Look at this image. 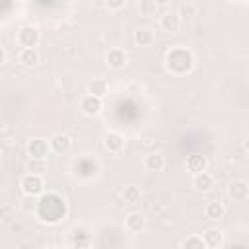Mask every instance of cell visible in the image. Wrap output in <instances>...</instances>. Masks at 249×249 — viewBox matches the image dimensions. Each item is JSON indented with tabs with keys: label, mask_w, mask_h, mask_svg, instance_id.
Here are the masks:
<instances>
[{
	"label": "cell",
	"mask_w": 249,
	"mask_h": 249,
	"mask_svg": "<svg viewBox=\"0 0 249 249\" xmlns=\"http://www.w3.org/2000/svg\"><path fill=\"white\" fill-rule=\"evenodd\" d=\"M35 214L41 222H49V224H56L64 218L66 214V204L64 198L58 193H47L45 191L37 196V208Z\"/></svg>",
	"instance_id": "6da1fadb"
},
{
	"label": "cell",
	"mask_w": 249,
	"mask_h": 249,
	"mask_svg": "<svg viewBox=\"0 0 249 249\" xmlns=\"http://www.w3.org/2000/svg\"><path fill=\"white\" fill-rule=\"evenodd\" d=\"M165 70L173 76H185L195 68V54L191 49L177 45L165 53Z\"/></svg>",
	"instance_id": "7a4b0ae2"
},
{
	"label": "cell",
	"mask_w": 249,
	"mask_h": 249,
	"mask_svg": "<svg viewBox=\"0 0 249 249\" xmlns=\"http://www.w3.org/2000/svg\"><path fill=\"white\" fill-rule=\"evenodd\" d=\"M19 191L23 196H39L43 191H45V181H43V175L39 173H25L19 181Z\"/></svg>",
	"instance_id": "3957f363"
},
{
	"label": "cell",
	"mask_w": 249,
	"mask_h": 249,
	"mask_svg": "<svg viewBox=\"0 0 249 249\" xmlns=\"http://www.w3.org/2000/svg\"><path fill=\"white\" fill-rule=\"evenodd\" d=\"M16 41L21 49H29V47H37L41 41V31L35 25H23L18 29L16 33Z\"/></svg>",
	"instance_id": "277c9868"
},
{
	"label": "cell",
	"mask_w": 249,
	"mask_h": 249,
	"mask_svg": "<svg viewBox=\"0 0 249 249\" xmlns=\"http://www.w3.org/2000/svg\"><path fill=\"white\" fill-rule=\"evenodd\" d=\"M124 146H126V138H124V134H121L119 130H109V132L103 136V148H105L109 154H113V156L121 154V152L124 150Z\"/></svg>",
	"instance_id": "5b68a950"
},
{
	"label": "cell",
	"mask_w": 249,
	"mask_h": 249,
	"mask_svg": "<svg viewBox=\"0 0 249 249\" xmlns=\"http://www.w3.org/2000/svg\"><path fill=\"white\" fill-rule=\"evenodd\" d=\"M103 109V99L101 97H95L91 93H86L82 99H80V111L86 115V117H97Z\"/></svg>",
	"instance_id": "8992f818"
},
{
	"label": "cell",
	"mask_w": 249,
	"mask_h": 249,
	"mask_svg": "<svg viewBox=\"0 0 249 249\" xmlns=\"http://www.w3.org/2000/svg\"><path fill=\"white\" fill-rule=\"evenodd\" d=\"M49 154H51L49 140H45V138H31L27 142V156L31 160H47Z\"/></svg>",
	"instance_id": "52a82bcc"
},
{
	"label": "cell",
	"mask_w": 249,
	"mask_h": 249,
	"mask_svg": "<svg viewBox=\"0 0 249 249\" xmlns=\"http://www.w3.org/2000/svg\"><path fill=\"white\" fill-rule=\"evenodd\" d=\"M228 196L233 202H245L249 198V185H247V181H243V179L231 181L230 187H228Z\"/></svg>",
	"instance_id": "ba28073f"
},
{
	"label": "cell",
	"mask_w": 249,
	"mask_h": 249,
	"mask_svg": "<svg viewBox=\"0 0 249 249\" xmlns=\"http://www.w3.org/2000/svg\"><path fill=\"white\" fill-rule=\"evenodd\" d=\"M105 62H107L109 68H113V70H121V68L126 66V53H124L121 47H113V49L107 51V54H105Z\"/></svg>",
	"instance_id": "9c48e42d"
},
{
	"label": "cell",
	"mask_w": 249,
	"mask_h": 249,
	"mask_svg": "<svg viewBox=\"0 0 249 249\" xmlns=\"http://www.w3.org/2000/svg\"><path fill=\"white\" fill-rule=\"evenodd\" d=\"M49 148H51V152L60 154V156H62V154H68L70 148H72V138H70L68 134L58 132V134L51 136V140H49Z\"/></svg>",
	"instance_id": "30bf717a"
},
{
	"label": "cell",
	"mask_w": 249,
	"mask_h": 249,
	"mask_svg": "<svg viewBox=\"0 0 249 249\" xmlns=\"http://www.w3.org/2000/svg\"><path fill=\"white\" fill-rule=\"evenodd\" d=\"M200 237H202V241H204V247H210V249H220V247H224V243H226L224 231L218 230V228H208Z\"/></svg>",
	"instance_id": "8fae6325"
},
{
	"label": "cell",
	"mask_w": 249,
	"mask_h": 249,
	"mask_svg": "<svg viewBox=\"0 0 249 249\" xmlns=\"http://www.w3.org/2000/svg\"><path fill=\"white\" fill-rule=\"evenodd\" d=\"M89 241H91V235L86 226H74L70 230V245L72 247H88Z\"/></svg>",
	"instance_id": "7c38bea8"
},
{
	"label": "cell",
	"mask_w": 249,
	"mask_h": 249,
	"mask_svg": "<svg viewBox=\"0 0 249 249\" xmlns=\"http://www.w3.org/2000/svg\"><path fill=\"white\" fill-rule=\"evenodd\" d=\"M146 228V218L142 212H128L124 218V230L130 233H140Z\"/></svg>",
	"instance_id": "4fadbf2b"
},
{
	"label": "cell",
	"mask_w": 249,
	"mask_h": 249,
	"mask_svg": "<svg viewBox=\"0 0 249 249\" xmlns=\"http://www.w3.org/2000/svg\"><path fill=\"white\" fill-rule=\"evenodd\" d=\"M18 60H19V64H21V66H25V68H33V66H37V64H39L41 54H39L37 47L21 49V51H19V54H18Z\"/></svg>",
	"instance_id": "5bb4252c"
},
{
	"label": "cell",
	"mask_w": 249,
	"mask_h": 249,
	"mask_svg": "<svg viewBox=\"0 0 249 249\" xmlns=\"http://www.w3.org/2000/svg\"><path fill=\"white\" fill-rule=\"evenodd\" d=\"M193 187L198 191V193H208L212 187H214V177L204 169L200 173H195L193 175Z\"/></svg>",
	"instance_id": "9a60e30c"
},
{
	"label": "cell",
	"mask_w": 249,
	"mask_h": 249,
	"mask_svg": "<svg viewBox=\"0 0 249 249\" xmlns=\"http://www.w3.org/2000/svg\"><path fill=\"white\" fill-rule=\"evenodd\" d=\"M160 27L165 31V33H177L179 27H181V18L173 12H167L160 18Z\"/></svg>",
	"instance_id": "2e32d148"
},
{
	"label": "cell",
	"mask_w": 249,
	"mask_h": 249,
	"mask_svg": "<svg viewBox=\"0 0 249 249\" xmlns=\"http://www.w3.org/2000/svg\"><path fill=\"white\" fill-rule=\"evenodd\" d=\"M224 214H226L224 202H220V200H210V202H206V206H204V216H206L208 220L218 222V220L224 218Z\"/></svg>",
	"instance_id": "e0dca14e"
},
{
	"label": "cell",
	"mask_w": 249,
	"mask_h": 249,
	"mask_svg": "<svg viewBox=\"0 0 249 249\" xmlns=\"http://www.w3.org/2000/svg\"><path fill=\"white\" fill-rule=\"evenodd\" d=\"M144 167L148 171H161L165 167V156L161 152H150L144 158Z\"/></svg>",
	"instance_id": "ac0fdd59"
},
{
	"label": "cell",
	"mask_w": 249,
	"mask_h": 249,
	"mask_svg": "<svg viewBox=\"0 0 249 249\" xmlns=\"http://www.w3.org/2000/svg\"><path fill=\"white\" fill-rule=\"evenodd\" d=\"M185 167H187L189 173L195 175V173H200V171H204V169L208 167V160H206L204 156H200V154H193V156L187 158Z\"/></svg>",
	"instance_id": "d6986e66"
},
{
	"label": "cell",
	"mask_w": 249,
	"mask_h": 249,
	"mask_svg": "<svg viewBox=\"0 0 249 249\" xmlns=\"http://www.w3.org/2000/svg\"><path fill=\"white\" fill-rule=\"evenodd\" d=\"M154 41H156V35L150 27H138L134 31V43L138 47H150Z\"/></svg>",
	"instance_id": "ffe728a7"
},
{
	"label": "cell",
	"mask_w": 249,
	"mask_h": 249,
	"mask_svg": "<svg viewBox=\"0 0 249 249\" xmlns=\"http://www.w3.org/2000/svg\"><path fill=\"white\" fill-rule=\"evenodd\" d=\"M107 91H109V84H107V80H103V78H93L89 84H88V93H91V95H95V97H105L107 95Z\"/></svg>",
	"instance_id": "44dd1931"
},
{
	"label": "cell",
	"mask_w": 249,
	"mask_h": 249,
	"mask_svg": "<svg viewBox=\"0 0 249 249\" xmlns=\"http://www.w3.org/2000/svg\"><path fill=\"white\" fill-rule=\"evenodd\" d=\"M123 198H124V202H128V204H138L140 198H142V193H140V189H138L136 185H128V187H124V191H123Z\"/></svg>",
	"instance_id": "7402d4cb"
},
{
	"label": "cell",
	"mask_w": 249,
	"mask_h": 249,
	"mask_svg": "<svg viewBox=\"0 0 249 249\" xmlns=\"http://www.w3.org/2000/svg\"><path fill=\"white\" fill-rule=\"evenodd\" d=\"M196 12H198V10H196V6H195L193 2H183V4L179 6L177 16L181 18V21H183V19L187 21V19H193V18L196 16Z\"/></svg>",
	"instance_id": "603a6c76"
},
{
	"label": "cell",
	"mask_w": 249,
	"mask_h": 249,
	"mask_svg": "<svg viewBox=\"0 0 249 249\" xmlns=\"http://www.w3.org/2000/svg\"><path fill=\"white\" fill-rule=\"evenodd\" d=\"M138 10H140V16H144V18H152V16L158 14V4H156L154 0H140Z\"/></svg>",
	"instance_id": "cb8c5ba5"
},
{
	"label": "cell",
	"mask_w": 249,
	"mask_h": 249,
	"mask_svg": "<svg viewBox=\"0 0 249 249\" xmlns=\"http://www.w3.org/2000/svg\"><path fill=\"white\" fill-rule=\"evenodd\" d=\"M179 247H183V249H204V241H202L200 235H189L179 243Z\"/></svg>",
	"instance_id": "d4e9b609"
},
{
	"label": "cell",
	"mask_w": 249,
	"mask_h": 249,
	"mask_svg": "<svg viewBox=\"0 0 249 249\" xmlns=\"http://www.w3.org/2000/svg\"><path fill=\"white\" fill-rule=\"evenodd\" d=\"M16 218V206L14 204H2L0 206V220L2 222H12Z\"/></svg>",
	"instance_id": "484cf974"
},
{
	"label": "cell",
	"mask_w": 249,
	"mask_h": 249,
	"mask_svg": "<svg viewBox=\"0 0 249 249\" xmlns=\"http://www.w3.org/2000/svg\"><path fill=\"white\" fill-rule=\"evenodd\" d=\"M29 171L43 175L47 171V160H29Z\"/></svg>",
	"instance_id": "4316f807"
},
{
	"label": "cell",
	"mask_w": 249,
	"mask_h": 249,
	"mask_svg": "<svg viewBox=\"0 0 249 249\" xmlns=\"http://www.w3.org/2000/svg\"><path fill=\"white\" fill-rule=\"evenodd\" d=\"M35 208H37V196H23L21 200V210L27 212V214H35Z\"/></svg>",
	"instance_id": "83f0119b"
},
{
	"label": "cell",
	"mask_w": 249,
	"mask_h": 249,
	"mask_svg": "<svg viewBox=\"0 0 249 249\" xmlns=\"http://www.w3.org/2000/svg\"><path fill=\"white\" fill-rule=\"evenodd\" d=\"M103 6L109 8L111 12H119L126 6V0H103Z\"/></svg>",
	"instance_id": "f1b7e54d"
},
{
	"label": "cell",
	"mask_w": 249,
	"mask_h": 249,
	"mask_svg": "<svg viewBox=\"0 0 249 249\" xmlns=\"http://www.w3.org/2000/svg\"><path fill=\"white\" fill-rule=\"evenodd\" d=\"M4 62H6V51H4L2 47H0V66H2Z\"/></svg>",
	"instance_id": "f546056e"
},
{
	"label": "cell",
	"mask_w": 249,
	"mask_h": 249,
	"mask_svg": "<svg viewBox=\"0 0 249 249\" xmlns=\"http://www.w3.org/2000/svg\"><path fill=\"white\" fill-rule=\"evenodd\" d=\"M156 4H158V8H161V6H167L169 4V0H154Z\"/></svg>",
	"instance_id": "4dcf8cb0"
},
{
	"label": "cell",
	"mask_w": 249,
	"mask_h": 249,
	"mask_svg": "<svg viewBox=\"0 0 249 249\" xmlns=\"http://www.w3.org/2000/svg\"><path fill=\"white\" fill-rule=\"evenodd\" d=\"M93 2H95V4H103V0H93Z\"/></svg>",
	"instance_id": "1f68e13d"
}]
</instances>
